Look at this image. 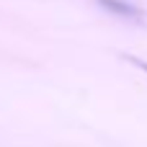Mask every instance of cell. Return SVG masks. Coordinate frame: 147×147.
<instances>
[{"instance_id": "1", "label": "cell", "mask_w": 147, "mask_h": 147, "mask_svg": "<svg viewBox=\"0 0 147 147\" xmlns=\"http://www.w3.org/2000/svg\"><path fill=\"white\" fill-rule=\"evenodd\" d=\"M106 13L116 16V18H129V21H140L142 18V8H137L129 0H96Z\"/></svg>"}]
</instances>
